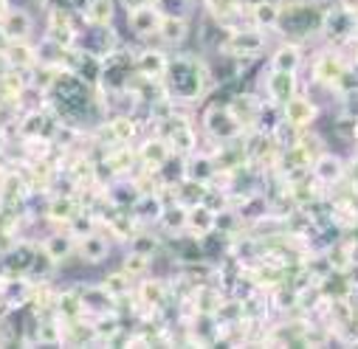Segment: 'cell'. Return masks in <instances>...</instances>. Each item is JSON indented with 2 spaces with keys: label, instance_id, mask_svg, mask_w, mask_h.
<instances>
[{
  "label": "cell",
  "instance_id": "6da1fadb",
  "mask_svg": "<svg viewBox=\"0 0 358 349\" xmlns=\"http://www.w3.org/2000/svg\"><path fill=\"white\" fill-rule=\"evenodd\" d=\"M259 45H262V37L254 34V31H237V34L229 40V48H231L234 57H248V54H254Z\"/></svg>",
  "mask_w": 358,
  "mask_h": 349
},
{
  "label": "cell",
  "instance_id": "7a4b0ae2",
  "mask_svg": "<svg viewBox=\"0 0 358 349\" xmlns=\"http://www.w3.org/2000/svg\"><path fill=\"white\" fill-rule=\"evenodd\" d=\"M209 130L217 135V138H229L237 133V119L229 113V110H212L209 113Z\"/></svg>",
  "mask_w": 358,
  "mask_h": 349
},
{
  "label": "cell",
  "instance_id": "3957f363",
  "mask_svg": "<svg viewBox=\"0 0 358 349\" xmlns=\"http://www.w3.org/2000/svg\"><path fill=\"white\" fill-rule=\"evenodd\" d=\"M285 113H288V121H291V124H308L316 110H313V105H308L305 99H294V96H291Z\"/></svg>",
  "mask_w": 358,
  "mask_h": 349
},
{
  "label": "cell",
  "instance_id": "277c9868",
  "mask_svg": "<svg viewBox=\"0 0 358 349\" xmlns=\"http://www.w3.org/2000/svg\"><path fill=\"white\" fill-rule=\"evenodd\" d=\"M299 68V51L296 48H282L274 54V70H282V73H294Z\"/></svg>",
  "mask_w": 358,
  "mask_h": 349
},
{
  "label": "cell",
  "instance_id": "5b68a950",
  "mask_svg": "<svg viewBox=\"0 0 358 349\" xmlns=\"http://www.w3.org/2000/svg\"><path fill=\"white\" fill-rule=\"evenodd\" d=\"M161 34H164L166 43H181L187 37V23L181 17H166L161 23Z\"/></svg>",
  "mask_w": 358,
  "mask_h": 349
},
{
  "label": "cell",
  "instance_id": "8992f818",
  "mask_svg": "<svg viewBox=\"0 0 358 349\" xmlns=\"http://www.w3.org/2000/svg\"><path fill=\"white\" fill-rule=\"evenodd\" d=\"M158 15L152 12V9H138V12H133V29L138 31V34H150V31H155L158 29Z\"/></svg>",
  "mask_w": 358,
  "mask_h": 349
},
{
  "label": "cell",
  "instance_id": "52a82bcc",
  "mask_svg": "<svg viewBox=\"0 0 358 349\" xmlns=\"http://www.w3.org/2000/svg\"><path fill=\"white\" fill-rule=\"evenodd\" d=\"M105 253H108V242L99 239V237H87V239L82 242V256H85L87 262H102Z\"/></svg>",
  "mask_w": 358,
  "mask_h": 349
},
{
  "label": "cell",
  "instance_id": "ba28073f",
  "mask_svg": "<svg viewBox=\"0 0 358 349\" xmlns=\"http://www.w3.org/2000/svg\"><path fill=\"white\" fill-rule=\"evenodd\" d=\"M271 91H274V96H280L282 102H288V99H291V91H294V79H291V73L277 70V73L271 76Z\"/></svg>",
  "mask_w": 358,
  "mask_h": 349
},
{
  "label": "cell",
  "instance_id": "9c48e42d",
  "mask_svg": "<svg viewBox=\"0 0 358 349\" xmlns=\"http://www.w3.org/2000/svg\"><path fill=\"white\" fill-rule=\"evenodd\" d=\"M316 174H319L322 181L333 184V181H338V178H341V166H338V161H336V158H330V155H327V158H322V161H319Z\"/></svg>",
  "mask_w": 358,
  "mask_h": 349
},
{
  "label": "cell",
  "instance_id": "30bf717a",
  "mask_svg": "<svg viewBox=\"0 0 358 349\" xmlns=\"http://www.w3.org/2000/svg\"><path fill=\"white\" fill-rule=\"evenodd\" d=\"M6 34L9 37H26L29 34V17L23 15V12H12L9 17H6Z\"/></svg>",
  "mask_w": 358,
  "mask_h": 349
},
{
  "label": "cell",
  "instance_id": "8fae6325",
  "mask_svg": "<svg viewBox=\"0 0 358 349\" xmlns=\"http://www.w3.org/2000/svg\"><path fill=\"white\" fill-rule=\"evenodd\" d=\"M161 68H164L161 54H144V57L138 59V70H141L144 76H158V73H161Z\"/></svg>",
  "mask_w": 358,
  "mask_h": 349
},
{
  "label": "cell",
  "instance_id": "7c38bea8",
  "mask_svg": "<svg viewBox=\"0 0 358 349\" xmlns=\"http://www.w3.org/2000/svg\"><path fill=\"white\" fill-rule=\"evenodd\" d=\"M254 15H257V20H259L262 26H271L274 20H280V12H277L271 3H257Z\"/></svg>",
  "mask_w": 358,
  "mask_h": 349
},
{
  "label": "cell",
  "instance_id": "4fadbf2b",
  "mask_svg": "<svg viewBox=\"0 0 358 349\" xmlns=\"http://www.w3.org/2000/svg\"><path fill=\"white\" fill-rule=\"evenodd\" d=\"M189 220H192L198 228H212V225H215V214H212L209 209H195V211L189 214Z\"/></svg>",
  "mask_w": 358,
  "mask_h": 349
},
{
  "label": "cell",
  "instance_id": "5bb4252c",
  "mask_svg": "<svg viewBox=\"0 0 358 349\" xmlns=\"http://www.w3.org/2000/svg\"><path fill=\"white\" fill-rule=\"evenodd\" d=\"M184 220H187V214H184L181 209H166V211H164V223H166V228L184 225Z\"/></svg>",
  "mask_w": 358,
  "mask_h": 349
},
{
  "label": "cell",
  "instance_id": "9a60e30c",
  "mask_svg": "<svg viewBox=\"0 0 358 349\" xmlns=\"http://www.w3.org/2000/svg\"><path fill=\"white\" fill-rule=\"evenodd\" d=\"M94 20H96V23H108V20H110V3H108V0H96Z\"/></svg>",
  "mask_w": 358,
  "mask_h": 349
},
{
  "label": "cell",
  "instance_id": "2e32d148",
  "mask_svg": "<svg viewBox=\"0 0 358 349\" xmlns=\"http://www.w3.org/2000/svg\"><path fill=\"white\" fill-rule=\"evenodd\" d=\"M48 248L54 251V256H62V251H65V242H62V239H51V242H48Z\"/></svg>",
  "mask_w": 358,
  "mask_h": 349
},
{
  "label": "cell",
  "instance_id": "e0dca14e",
  "mask_svg": "<svg viewBox=\"0 0 358 349\" xmlns=\"http://www.w3.org/2000/svg\"><path fill=\"white\" fill-rule=\"evenodd\" d=\"M110 279H113V282H108L110 290H124V282H122L124 276H110Z\"/></svg>",
  "mask_w": 358,
  "mask_h": 349
},
{
  "label": "cell",
  "instance_id": "ac0fdd59",
  "mask_svg": "<svg viewBox=\"0 0 358 349\" xmlns=\"http://www.w3.org/2000/svg\"><path fill=\"white\" fill-rule=\"evenodd\" d=\"M341 9H347V12H355V9H358V0H341Z\"/></svg>",
  "mask_w": 358,
  "mask_h": 349
}]
</instances>
